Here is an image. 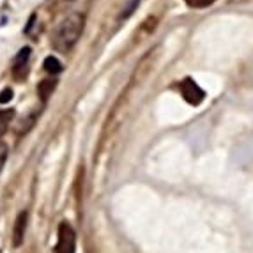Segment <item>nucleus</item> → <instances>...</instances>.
<instances>
[{"instance_id":"7","label":"nucleus","mask_w":253,"mask_h":253,"mask_svg":"<svg viewBox=\"0 0 253 253\" xmlns=\"http://www.w3.org/2000/svg\"><path fill=\"white\" fill-rule=\"evenodd\" d=\"M44 71H48L51 76H55V75H59V73L64 71V66H62V62L57 59V57L50 55V57H46V59H44Z\"/></svg>"},{"instance_id":"3","label":"nucleus","mask_w":253,"mask_h":253,"mask_svg":"<svg viewBox=\"0 0 253 253\" xmlns=\"http://www.w3.org/2000/svg\"><path fill=\"white\" fill-rule=\"evenodd\" d=\"M177 89L181 90L186 103H190V105H193V106H199L200 103L206 99V92L197 85V82H195L193 78H184V80H181L177 84Z\"/></svg>"},{"instance_id":"2","label":"nucleus","mask_w":253,"mask_h":253,"mask_svg":"<svg viewBox=\"0 0 253 253\" xmlns=\"http://www.w3.org/2000/svg\"><path fill=\"white\" fill-rule=\"evenodd\" d=\"M57 236L59 237H57L55 253H75L76 232L68 221H62V223L59 225V234H57Z\"/></svg>"},{"instance_id":"1","label":"nucleus","mask_w":253,"mask_h":253,"mask_svg":"<svg viewBox=\"0 0 253 253\" xmlns=\"http://www.w3.org/2000/svg\"><path fill=\"white\" fill-rule=\"evenodd\" d=\"M85 25V16L80 13H73L66 16L59 23V27L55 29L53 38H51V46L57 51H69L76 44V41L80 39L82 32H84Z\"/></svg>"},{"instance_id":"6","label":"nucleus","mask_w":253,"mask_h":253,"mask_svg":"<svg viewBox=\"0 0 253 253\" xmlns=\"http://www.w3.org/2000/svg\"><path fill=\"white\" fill-rule=\"evenodd\" d=\"M55 87H57V80H55V78H46V80L39 82V85H38L39 99H41L42 103H46L51 94H53Z\"/></svg>"},{"instance_id":"10","label":"nucleus","mask_w":253,"mask_h":253,"mask_svg":"<svg viewBox=\"0 0 253 253\" xmlns=\"http://www.w3.org/2000/svg\"><path fill=\"white\" fill-rule=\"evenodd\" d=\"M184 2L193 9H202L207 7V5H211L214 0H184Z\"/></svg>"},{"instance_id":"4","label":"nucleus","mask_w":253,"mask_h":253,"mask_svg":"<svg viewBox=\"0 0 253 253\" xmlns=\"http://www.w3.org/2000/svg\"><path fill=\"white\" fill-rule=\"evenodd\" d=\"M29 59H30V48L25 46L18 51L13 62V76L18 82H23L29 75Z\"/></svg>"},{"instance_id":"8","label":"nucleus","mask_w":253,"mask_h":253,"mask_svg":"<svg viewBox=\"0 0 253 253\" xmlns=\"http://www.w3.org/2000/svg\"><path fill=\"white\" fill-rule=\"evenodd\" d=\"M13 117H14V110H0V136L7 131Z\"/></svg>"},{"instance_id":"13","label":"nucleus","mask_w":253,"mask_h":253,"mask_svg":"<svg viewBox=\"0 0 253 253\" xmlns=\"http://www.w3.org/2000/svg\"><path fill=\"white\" fill-rule=\"evenodd\" d=\"M5 158H7V145L0 144V170L5 165Z\"/></svg>"},{"instance_id":"5","label":"nucleus","mask_w":253,"mask_h":253,"mask_svg":"<svg viewBox=\"0 0 253 253\" xmlns=\"http://www.w3.org/2000/svg\"><path fill=\"white\" fill-rule=\"evenodd\" d=\"M27 223H29V212L21 211L20 214L14 219V227H13V246L14 248H20L23 245V239H25L27 232Z\"/></svg>"},{"instance_id":"11","label":"nucleus","mask_w":253,"mask_h":253,"mask_svg":"<svg viewBox=\"0 0 253 253\" xmlns=\"http://www.w3.org/2000/svg\"><path fill=\"white\" fill-rule=\"evenodd\" d=\"M138 2H140V0H131L129 4L126 5V11H124V13L121 14V18H123V20H126V18L129 16V14L133 13V11H135V9H136V5H138Z\"/></svg>"},{"instance_id":"9","label":"nucleus","mask_w":253,"mask_h":253,"mask_svg":"<svg viewBox=\"0 0 253 253\" xmlns=\"http://www.w3.org/2000/svg\"><path fill=\"white\" fill-rule=\"evenodd\" d=\"M36 121H38V114H32V115H29L25 121H21L23 124H21V127L18 129V135H25V133H29V129L34 126Z\"/></svg>"},{"instance_id":"12","label":"nucleus","mask_w":253,"mask_h":253,"mask_svg":"<svg viewBox=\"0 0 253 253\" xmlns=\"http://www.w3.org/2000/svg\"><path fill=\"white\" fill-rule=\"evenodd\" d=\"M11 99H13V89H9L7 87V89H4L2 92H0V103H2V105L9 103Z\"/></svg>"}]
</instances>
